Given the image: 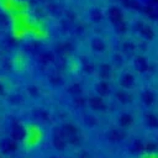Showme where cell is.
Masks as SVG:
<instances>
[{"label":"cell","instance_id":"1","mask_svg":"<svg viewBox=\"0 0 158 158\" xmlns=\"http://www.w3.org/2000/svg\"><path fill=\"white\" fill-rule=\"evenodd\" d=\"M157 158H158V157H157Z\"/></svg>","mask_w":158,"mask_h":158}]
</instances>
